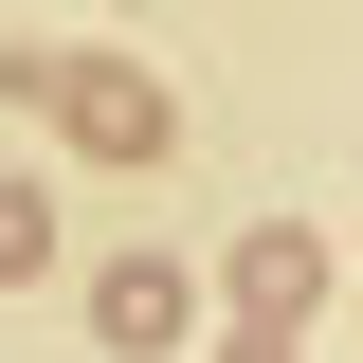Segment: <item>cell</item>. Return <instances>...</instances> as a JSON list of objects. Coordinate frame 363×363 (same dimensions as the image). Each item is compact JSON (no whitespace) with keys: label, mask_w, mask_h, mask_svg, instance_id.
I'll return each instance as SVG.
<instances>
[{"label":"cell","mask_w":363,"mask_h":363,"mask_svg":"<svg viewBox=\"0 0 363 363\" xmlns=\"http://www.w3.org/2000/svg\"><path fill=\"white\" fill-rule=\"evenodd\" d=\"M0 91H18V109H55L91 164H164V128H182V109L128 73V55H0Z\"/></svg>","instance_id":"1"},{"label":"cell","mask_w":363,"mask_h":363,"mask_svg":"<svg viewBox=\"0 0 363 363\" xmlns=\"http://www.w3.org/2000/svg\"><path fill=\"white\" fill-rule=\"evenodd\" d=\"M91 327H109V345L145 363V345H182V327H200V291H182L164 255H109V272H91Z\"/></svg>","instance_id":"2"},{"label":"cell","mask_w":363,"mask_h":363,"mask_svg":"<svg viewBox=\"0 0 363 363\" xmlns=\"http://www.w3.org/2000/svg\"><path fill=\"white\" fill-rule=\"evenodd\" d=\"M236 291H255V309L291 327V309H309V291H327V255H309V236H255V255H236Z\"/></svg>","instance_id":"3"},{"label":"cell","mask_w":363,"mask_h":363,"mask_svg":"<svg viewBox=\"0 0 363 363\" xmlns=\"http://www.w3.org/2000/svg\"><path fill=\"white\" fill-rule=\"evenodd\" d=\"M0 272H55V200L37 182H0Z\"/></svg>","instance_id":"4"},{"label":"cell","mask_w":363,"mask_h":363,"mask_svg":"<svg viewBox=\"0 0 363 363\" xmlns=\"http://www.w3.org/2000/svg\"><path fill=\"white\" fill-rule=\"evenodd\" d=\"M218 363H291V345H218Z\"/></svg>","instance_id":"5"}]
</instances>
